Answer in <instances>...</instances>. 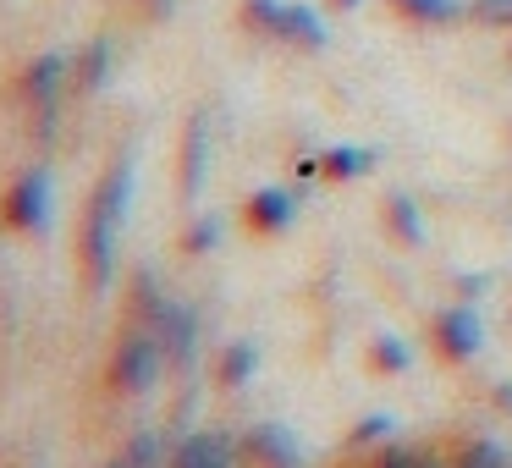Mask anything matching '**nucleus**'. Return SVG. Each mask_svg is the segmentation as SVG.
Listing matches in <instances>:
<instances>
[{"mask_svg":"<svg viewBox=\"0 0 512 468\" xmlns=\"http://www.w3.org/2000/svg\"><path fill=\"white\" fill-rule=\"evenodd\" d=\"M127 193H133V166L116 160L111 171L100 177L89 210H83V232H78V259H83V276H89L94 292L111 287V270H116V237H122L127 221Z\"/></svg>","mask_w":512,"mask_h":468,"instance_id":"nucleus-1","label":"nucleus"},{"mask_svg":"<svg viewBox=\"0 0 512 468\" xmlns=\"http://www.w3.org/2000/svg\"><path fill=\"white\" fill-rule=\"evenodd\" d=\"M160 369H166L160 336L149 331V325H133V331H127L122 342H116L105 380H111V391H122V397H138V391H149V386L160 380Z\"/></svg>","mask_w":512,"mask_h":468,"instance_id":"nucleus-2","label":"nucleus"},{"mask_svg":"<svg viewBox=\"0 0 512 468\" xmlns=\"http://www.w3.org/2000/svg\"><path fill=\"white\" fill-rule=\"evenodd\" d=\"M0 215H6L12 232H45V221H50V171L45 166L23 171V177L12 182V193H6V204H0Z\"/></svg>","mask_w":512,"mask_h":468,"instance_id":"nucleus-3","label":"nucleus"},{"mask_svg":"<svg viewBox=\"0 0 512 468\" xmlns=\"http://www.w3.org/2000/svg\"><path fill=\"white\" fill-rule=\"evenodd\" d=\"M435 347H441V358H452V364H468V358L485 347V325H479V314L468 309V303H452V309L435 314Z\"/></svg>","mask_w":512,"mask_h":468,"instance_id":"nucleus-4","label":"nucleus"},{"mask_svg":"<svg viewBox=\"0 0 512 468\" xmlns=\"http://www.w3.org/2000/svg\"><path fill=\"white\" fill-rule=\"evenodd\" d=\"M237 452H243V446H237L232 435H221V430H193L188 441H177V452H171L166 468H232Z\"/></svg>","mask_w":512,"mask_h":468,"instance_id":"nucleus-5","label":"nucleus"},{"mask_svg":"<svg viewBox=\"0 0 512 468\" xmlns=\"http://www.w3.org/2000/svg\"><path fill=\"white\" fill-rule=\"evenodd\" d=\"M243 457H254V468H298L303 463V452H298L287 424H254V430L243 435Z\"/></svg>","mask_w":512,"mask_h":468,"instance_id":"nucleus-6","label":"nucleus"},{"mask_svg":"<svg viewBox=\"0 0 512 468\" xmlns=\"http://www.w3.org/2000/svg\"><path fill=\"white\" fill-rule=\"evenodd\" d=\"M155 336H160V353H166V364H171V369H188V364H193V347H199V314L182 309V303H171V309L160 314Z\"/></svg>","mask_w":512,"mask_h":468,"instance_id":"nucleus-7","label":"nucleus"},{"mask_svg":"<svg viewBox=\"0 0 512 468\" xmlns=\"http://www.w3.org/2000/svg\"><path fill=\"white\" fill-rule=\"evenodd\" d=\"M243 221H248V232L276 237V232H287V226L298 221V199H292L287 188H259L254 199L243 204Z\"/></svg>","mask_w":512,"mask_h":468,"instance_id":"nucleus-8","label":"nucleus"},{"mask_svg":"<svg viewBox=\"0 0 512 468\" xmlns=\"http://www.w3.org/2000/svg\"><path fill=\"white\" fill-rule=\"evenodd\" d=\"M72 83V61L67 56H39L23 67V94L39 105V111H56V94Z\"/></svg>","mask_w":512,"mask_h":468,"instance_id":"nucleus-9","label":"nucleus"},{"mask_svg":"<svg viewBox=\"0 0 512 468\" xmlns=\"http://www.w3.org/2000/svg\"><path fill=\"white\" fill-rule=\"evenodd\" d=\"M204 171H210V122H204V111H193L188 133H182V199H199Z\"/></svg>","mask_w":512,"mask_h":468,"instance_id":"nucleus-10","label":"nucleus"},{"mask_svg":"<svg viewBox=\"0 0 512 468\" xmlns=\"http://www.w3.org/2000/svg\"><path fill=\"white\" fill-rule=\"evenodd\" d=\"M281 45H292V50H325V17L314 12V6H303V0H287V17H281Z\"/></svg>","mask_w":512,"mask_h":468,"instance_id":"nucleus-11","label":"nucleus"},{"mask_svg":"<svg viewBox=\"0 0 512 468\" xmlns=\"http://www.w3.org/2000/svg\"><path fill=\"white\" fill-rule=\"evenodd\" d=\"M105 78H111V39H89L72 56V89L94 94V89H105Z\"/></svg>","mask_w":512,"mask_h":468,"instance_id":"nucleus-12","label":"nucleus"},{"mask_svg":"<svg viewBox=\"0 0 512 468\" xmlns=\"http://www.w3.org/2000/svg\"><path fill=\"white\" fill-rule=\"evenodd\" d=\"M254 369H259V347L248 342V336H237V342H226V347H221L215 380H221L226 391H237V386H248V380H254Z\"/></svg>","mask_w":512,"mask_h":468,"instance_id":"nucleus-13","label":"nucleus"},{"mask_svg":"<svg viewBox=\"0 0 512 468\" xmlns=\"http://www.w3.org/2000/svg\"><path fill=\"white\" fill-rule=\"evenodd\" d=\"M413 28H452L457 17H468L463 0H391Z\"/></svg>","mask_w":512,"mask_h":468,"instance_id":"nucleus-14","label":"nucleus"},{"mask_svg":"<svg viewBox=\"0 0 512 468\" xmlns=\"http://www.w3.org/2000/svg\"><path fill=\"white\" fill-rule=\"evenodd\" d=\"M369 166H375V155L358 144H336L320 155V177H331V182H358V177H369Z\"/></svg>","mask_w":512,"mask_h":468,"instance_id":"nucleus-15","label":"nucleus"},{"mask_svg":"<svg viewBox=\"0 0 512 468\" xmlns=\"http://www.w3.org/2000/svg\"><path fill=\"white\" fill-rule=\"evenodd\" d=\"M386 221H391V237H397V243L424 248V215H419V204H413L408 193H391L386 199Z\"/></svg>","mask_w":512,"mask_h":468,"instance_id":"nucleus-16","label":"nucleus"},{"mask_svg":"<svg viewBox=\"0 0 512 468\" xmlns=\"http://www.w3.org/2000/svg\"><path fill=\"white\" fill-rule=\"evenodd\" d=\"M452 468H512V452L496 441V435H474L452 452Z\"/></svg>","mask_w":512,"mask_h":468,"instance_id":"nucleus-17","label":"nucleus"},{"mask_svg":"<svg viewBox=\"0 0 512 468\" xmlns=\"http://www.w3.org/2000/svg\"><path fill=\"white\" fill-rule=\"evenodd\" d=\"M369 358H375V369H380V375H402V369L413 364L408 342H402V336H391V331H380L375 342H369Z\"/></svg>","mask_w":512,"mask_h":468,"instance_id":"nucleus-18","label":"nucleus"},{"mask_svg":"<svg viewBox=\"0 0 512 468\" xmlns=\"http://www.w3.org/2000/svg\"><path fill=\"white\" fill-rule=\"evenodd\" d=\"M122 457H127L133 468H166V463H171V457L160 452V435H149V430H144V435H133Z\"/></svg>","mask_w":512,"mask_h":468,"instance_id":"nucleus-19","label":"nucleus"},{"mask_svg":"<svg viewBox=\"0 0 512 468\" xmlns=\"http://www.w3.org/2000/svg\"><path fill=\"white\" fill-rule=\"evenodd\" d=\"M215 243H221V221H215V215H199V221L182 232V254H210Z\"/></svg>","mask_w":512,"mask_h":468,"instance_id":"nucleus-20","label":"nucleus"},{"mask_svg":"<svg viewBox=\"0 0 512 468\" xmlns=\"http://www.w3.org/2000/svg\"><path fill=\"white\" fill-rule=\"evenodd\" d=\"M468 17L479 28H512V0H468Z\"/></svg>","mask_w":512,"mask_h":468,"instance_id":"nucleus-21","label":"nucleus"},{"mask_svg":"<svg viewBox=\"0 0 512 468\" xmlns=\"http://www.w3.org/2000/svg\"><path fill=\"white\" fill-rule=\"evenodd\" d=\"M424 457H430V446H386V452L375 457V468H424Z\"/></svg>","mask_w":512,"mask_h":468,"instance_id":"nucleus-22","label":"nucleus"},{"mask_svg":"<svg viewBox=\"0 0 512 468\" xmlns=\"http://www.w3.org/2000/svg\"><path fill=\"white\" fill-rule=\"evenodd\" d=\"M386 435H391V419H386V413H375V419H364L353 435H347V446H375V441H386Z\"/></svg>","mask_w":512,"mask_h":468,"instance_id":"nucleus-23","label":"nucleus"},{"mask_svg":"<svg viewBox=\"0 0 512 468\" xmlns=\"http://www.w3.org/2000/svg\"><path fill=\"white\" fill-rule=\"evenodd\" d=\"M331 6H336V12H353V6H358V0H331Z\"/></svg>","mask_w":512,"mask_h":468,"instance_id":"nucleus-24","label":"nucleus"},{"mask_svg":"<svg viewBox=\"0 0 512 468\" xmlns=\"http://www.w3.org/2000/svg\"><path fill=\"white\" fill-rule=\"evenodd\" d=\"M105 468H133V463H127V457H111V463H105Z\"/></svg>","mask_w":512,"mask_h":468,"instance_id":"nucleus-25","label":"nucleus"}]
</instances>
